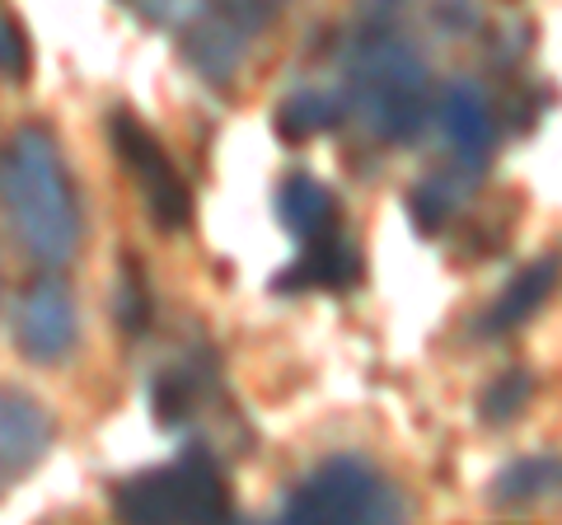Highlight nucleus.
<instances>
[{
    "label": "nucleus",
    "mask_w": 562,
    "mask_h": 525,
    "mask_svg": "<svg viewBox=\"0 0 562 525\" xmlns=\"http://www.w3.org/2000/svg\"><path fill=\"white\" fill-rule=\"evenodd\" d=\"M0 216L43 268H66L80 249L76 183L66 174L57 136L38 122L10 132V142L0 146Z\"/></svg>",
    "instance_id": "obj_1"
},
{
    "label": "nucleus",
    "mask_w": 562,
    "mask_h": 525,
    "mask_svg": "<svg viewBox=\"0 0 562 525\" xmlns=\"http://www.w3.org/2000/svg\"><path fill=\"white\" fill-rule=\"evenodd\" d=\"M347 113L375 142L403 146L431 122V71L427 57L398 33H366L347 52Z\"/></svg>",
    "instance_id": "obj_2"
},
{
    "label": "nucleus",
    "mask_w": 562,
    "mask_h": 525,
    "mask_svg": "<svg viewBox=\"0 0 562 525\" xmlns=\"http://www.w3.org/2000/svg\"><path fill=\"white\" fill-rule=\"evenodd\" d=\"M113 512L140 525H198V521H235V498L216 455L206 446H188L173 465L146 469L113 488Z\"/></svg>",
    "instance_id": "obj_3"
},
{
    "label": "nucleus",
    "mask_w": 562,
    "mask_h": 525,
    "mask_svg": "<svg viewBox=\"0 0 562 525\" xmlns=\"http://www.w3.org/2000/svg\"><path fill=\"white\" fill-rule=\"evenodd\" d=\"M403 512V493L361 455H333L281 502V521L291 525H390Z\"/></svg>",
    "instance_id": "obj_4"
},
{
    "label": "nucleus",
    "mask_w": 562,
    "mask_h": 525,
    "mask_svg": "<svg viewBox=\"0 0 562 525\" xmlns=\"http://www.w3.org/2000/svg\"><path fill=\"white\" fill-rule=\"evenodd\" d=\"M109 146L117 155V165L127 169V179L140 188V198H146V212L155 216V225H160V231H173V235L188 231L192 192L183 183V174L173 169L160 136H155L132 109H113L109 113Z\"/></svg>",
    "instance_id": "obj_5"
},
{
    "label": "nucleus",
    "mask_w": 562,
    "mask_h": 525,
    "mask_svg": "<svg viewBox=\"0 0 562 525\" xmlns=\"http://www.w3.org/2000/svg\"><path fill=\"white\" fill-rule=\"evenodd\" d=\"M76 343H80V314L76 301H70V287L57 272L33 277L20 305H14V347L38 366H57L76 353Z\"/></svg>",
    "instance_id": "obj_6"
},
{
    "label": "nucleus",
    "mask_w": 562,
    "mask_h": 525,
    "mask_svg": "<svg viewBox=\"0 0 562 525\" xmlns=\"http://www.w3.org/2000/svg\"><path fill=\"white\" fill-rule=\"evenodd\" d=\"M436 127H441L450 160L473 174H483L492 150H497V109L479 80H450L441 99L431 103Z\"/></svg>",
    "instance_id": "obj_7"
},
{
    "label": "nucleus",
    "mask_w": 562,
    "mask_h": 525,
    "mask_svg": "<svg viewBox=\"0 0 562 525\" xmlns=\"http://www.w3.org/2000/svg\"><path fill=\"white\" fill-rule=\"evenodd\" d=\"M52 436L57 427L38 399L14 384H0V493L47 460Z\"/></svg>",
    "instance_id": "obj_8"
},
{
    "label": "nucleus",
    "mask_w": 562,
    "mask_h": 525,
    "mask_svg": "<svg viewBox=\"0 0 562 525\" xmlns=\"http://www.w3.org/2000/svg\"><path fill=\"white\" fill-rule=\"evenodd\" d=\"M361 282V249L342 231H324L301 244V258L286 272L272 277L277 291L301 295V291H347Z\"/></svg>",
    "instance_id": "obj_9"
},
{
    "label": "nucleus",
    "mask_w": 562,
    "mask_h": 525,
    "mask_svg": "<svg viewBox=\"0 0 562 525\" xmlns=\"http://www.w3.org/2000/svg\"><path fill=\"white\" fill-rule=\"evenodd\" d=\"M216 399V371H211V361L202 353H192L183 361H173L160 371L150 390V404H155V417H160L165 427H188L198 423L202 409Z\"/></svg>",
    "instance_id": "obj_10"
},
{
    "label": "nucleus",
    "mask_w": 562,
    "mask_h": 525,
    "mask_svg": "<svg viewBox=\"0 0 562 525\" xmlns=\"http://www.w3.org/2000/svg\"><path fill=\"white\" fill-rule=\"evenodd\" d=\"M277 221H281V231L305 244L324 231H338V198L314 174H286L277 183Z\"/></svg>",
    "instance_id": "obj_11"
},
{
    "label": "nucleus",
    "mask_w": 562,
    "mask_h": 525,
    "mask_svg": "<svg viewBox=\"0 0 562 525\" xmlns=\"http://www.w3.org/2000/svg\"><path fill=\"white\" fill-rule=\"evenodd\" d=\"M347 118V103L342 94H328V90H295L277 103V132L286 136V142H314V136H324L333 127H342Z\"/></svg>",
    "instance_id": "obj_12"
},
{
    "label": "nucleus",
    "mask_w": 562,
    "mask_h": 525,
    "mask_svg": "<svg viewBox=\"0 0 562 525\" xmlns=\"http://www.w3.org/2000/svg\"><path fill=\"white\" fill-rule=\"evenodd\" d=\"M473 179H479V174L464 169V165H450L446 174H427L408 198V212L417 221V231H441V225L469 202Z\"/></svg>",
    "instance_id": "obj_13"
},
{
    "label": "nucleus",
    "mask_w": 562,
    "mask_h": 525,
    "mask_svg": "<svg viewBox=\"0 0 562 525\" xmlns=\"http://www.w3.org/2000/svg\"><path fill=\"white\" fill-rule=\"evenodd\" d=\"M553 258L535 262V268H525L512 287L502 291V301L492 305V314L483 320V334H506V328H520L525 320H535V314L543 310V301H549L553 291Z\"/></svg>",
    "instance_id": "obj_14"
},
{
    "label": "nucleus",
    "mask_w": 562,
    "mask_h": 525,
    "mask_svg": "<svg viewBox=\"0 0 562 525\" xmlns=\"http://www.w3.org/2000/svg\"><path fill=\"white\" fill-rule=\"evenodd\" d=\"M558 488V455H530V460L506 465L497 483H492V502L497 506H525L539 502L543 493Z\"/></svg>",
    "instance_id": "obj_15"
},
{
    "label": "nucleus",
    "mask_w": 562,
    "mask_h": 525,
    "mask_svg": "<svg viewBox=\"0 0 562 525\" xmlns=\"http://www.w3.org/2000/svg\"><path fill=\"white\" fill-rule=\"evenodd\" d=\"M530 394H535V376L530 371H506V376H497L483 390V399H479L483 423H492V427L516 423V417L525 413V404H530Z\"/></svg>",
    "instance_id": "obj_16"
},
{
    "label": "nucleus",
    "mask_w": 562,
    "mask_h": 525,
    "mask_svg": "<svg viewBox=\"0 0 562 525\" xmlns=\"http://www.w3.org/2000/svg\"><path fill=\"white\" fill-rule=\"evenodd\" d=\"M117 320H122V334L127 338H140L150 324V291H146V277H140L132 254L122 262V282H117Z\"/></svg>",
    "instance_id": "obj_17"
},
{
    "label": "nucleus",
    "mask_w": 562,
    "mask_h": 525,
    "mask_svg": "<svg viewBox=\"0 0 562 525\" xmlns=\"http://www.w3.org/2000/svg\"><path fill=\"white\" fill-rule=\"evenodd\" d=\"M122 5L150 29H188L211 0H122Z\"/></svg>",
    "instance_id": "obj_18"
},
{
    "label": "nucleus",
    "mask_w": 562,
    "mask_h": 525,
    "mask_svg": "<svg viewBox=\"0 0 562 525\" xmlns=\"http://www.w3.org/2000/svg\"><path fill=\"white\" fill-rule=\"evenodd\" d=\"M0 76L5 80H29V38L14 14L0 10Z\"/></svg>",
    "instance_id": "obj_19"
},
{
    "label": "nucleus",
    "mask_w": 562,
    "mask_h": 525,
    "mask_svg": "<svg viewBox=\"0 0 562 525\" xmlns=\"http://www.w3.org/2000/svg\"><path fill=\"white\" fill-rule=\"evenodd\" d=\"M262 5H272V0H262Z\"/></svg>",
    "instance_id": "obj_20"
}]
</instances>
